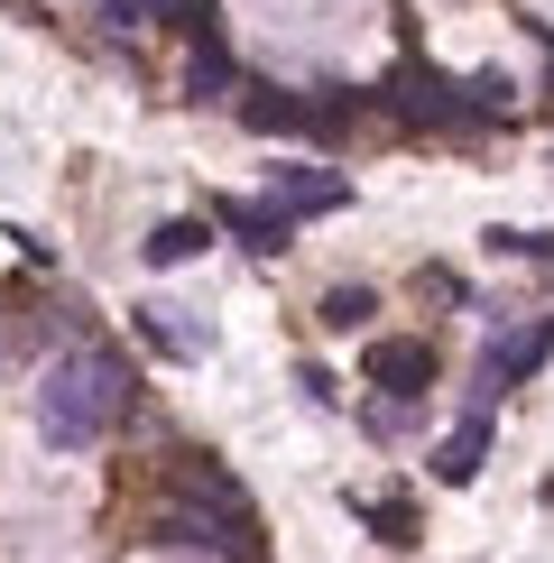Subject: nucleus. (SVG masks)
<instances>
[{
  "label": "nucleus",
  "instance_id": "obj_1",
  "mask_svg": "<svg viewBox=\"0 0 554 563\" xmlns=\"http://www.w3.org/2000/svg\"><path fill=\"white\" fill-rule=\"evenodd\" d=\"M130 397H138V369L121 361V351L75 342L56 369H46V388H37V434L56 443V453H84V443H102L130 416Z\"/></svg>",
  "mask_w": 554,
  "mask_h": 563
},
{
  "label": "nucleus",
  "instance_id": "obj_2",
  "mask_svg": "<svg viewBox=\"0 0 554 563\" xmlns=\"http://www.w3.org/2000/svg\"><path fill=\"white\" fill-rule=\"evenodd\" d=\"M369 111H388V121H407V130H472L480 111H472V84H453V75H434V65H388L379 84H369Z\"/></svg>",
  "mask_w": 554,
  "mask_h": 563
},
{
  "label": "nucleus",
  "instance_id": "obj_3",
  "mask_svg": "<svg viewBox=\"0 0 554 563\" xmlns=\"http://www.w3.org/2000/svg\"><path fill=\"white\" fill-rule=\"evenodd\" d=\"M241 121L259 130V139H342L352 92H277V84H250L241 92Z\"/></svg>",
  "mask_w": 554,
  "mask_h": 563
},
{
  "label": "nucleus",
  "instance_id": "obj_4",
  "mask_svg": "<svg viewBox=\"0 0 554 563\" xmlns=\"http://www.w3.org/2000/svg\"><path fill=\"white\" fill-rule=\"evenodd\" d=\"M545 351H554V323H518V333H490V361H480V388H472V407L490 416L499 407V388L508 379H527V369H545Z\"/></svg>",
  "mask_w": 554,
  "mask_h": 563
},
{
  "label": "nucleus",
  "instance_id": "obj_5",
  "mask_svg": "<svg viewBox=\"0 0 554 563\" xmlns=\"http://www.w3.org/2000/svg\"><path fill=\"white\" fill-rule=\"evenodd\" d=\"M167 499H185V508H213V518H250L241 481H231L213 453H176V462H167Z\"/></svg>",
  "mask_w": 554,
  "mask_h": 563
},
{
  "label": "nucleus",
  "instance_id": "obj_6",
  "mask_svg": "<svg viewBox=\"0 0 554 563\" xmlns=\"http://www.w3.org/2000/svg\"><path fill=\"white\" fill-rule=\"evenodd\" d=\"M268 203H277L287 222L342 213V203H352V176H333V167H277V176H268Z\"/></svg>",
  "mask_w": 554,
  "mask_h": 563
},
{
  "label": "nucleus",
  "instance_id": "obj_7",
  "mask_svg": "<svg viewBox=\"0 0 554 563\" xmlns=\"http://www.w3.org/2000/svg\"><path fill=\"white\" fill-rule=\"evenodd\" d=\"M185 37H195V56H185V92H195V102H222L231 84V46L213 37V10H185Z\"/></svg>",
  "mask_w": 554,
  "mask_h": 563
},
{
  "label": "nucleus",
  "instance_id": "obj_8",
  "mask_svg": "<svg viewBox=\"0 0 554 563\" xmlns=\"http://www.w3.org/2000/svg\"><path fill=\"white\" fill-rule=\"evenodd\" d=\"M369 388H388V397H425L434 388V342H369Z\"/></svg>",
  "mask_w": 554,
  "mask_h": 563
},
{
  "label": "nucleus",
  "instance_id": "obj_9",
  "mask_svg": "<svg viewBox=\"0 0 554 563\" xmlns=\"http://www.w3.org/2000/svg\"><path fill=\"white\" fill-rule=\"evenodd\" d=\"M480 462H490V416L472 407L444 443H434V481H444V489H462V481H480Z\"/></svg>",
  "mask_w": 554,
  "mask_h": 563
},
{
  "label": "nucleus",
  "instance_id": "obj_10",
  "mask_svg": "<svg viewBox=\"0 0 554 563\" xmlns=\"http://www.w3.org/2000/svg\"><path fill=\"white\" fill-rule=\"evenodd\" d=\"M213 222L231 231V241H250L259 260H268V250H287V241H296V222L277 213V203H213Z\"/></svg>",
  "mask_w": 554,
  "mask_h": 563
},
{
  "label": "nucleus",
  "instance_id": "obj_11",
  "mask_svg": "<svg viewBox=\"0 0 554 563\" xmlns=\"http://www.w3.org/2000/svg\"><path fill=\"white\" fill-rule=\"evenodd\" d=\"M203 241H213V222L176 213V222H157L148 241H138V260H148V268H185V260H203Z\"/></svg>",
  "mask_w": 554,
  "mask_h": 563
},
{
  "label": "nucleus",
  "instance_id": "obj_12",
  "mask_svg": "<svg viewBox=\"0 0 554 563\" xmlns=\"http://www.w3.org/2000/svg\"><path fill=\"white\" fill-rule=\"evenodd\" d=\"M138 333H148V351H167V361H203V323H176L167 305H148Z\"/></svg>",
  "mask_w": 554,
  "mask_h": 563
},
{
  "label": "nucleus",
  "instance_id": "obj_13",
  "mask_svg": "<svg viewBox=\"0 0 554 563\" xmlns=\"http://www.w3.org/2000/svg\"><path fill=\"white\" fill-rule=\"evenodd\" d=\"M361 518H369V536H379V545H416V508H407V499H369Z\"/></svg>",
  "mask_w": 554,
  "mask_h": 563
},
{
  "label": "nucleus",
  "instance_id": "obj_14",
  "mask_svg": "<svg viewBox=\"0 0 554 563\" xmlns=\"http://www.w3.org/2000/svg\"><path fill=\"white\" fill-rule=\"evenodd\" d=\"M369 314H379V305H369V287H333V296H323V323H333V333H361Z\"/></svg>",
  "mask_w": 554,
  "mask_h": 563
},
{
  "label": "nucleus",
  "instance_id": "obj_15",
  "mask_svg": "<svg viewBox=\"0 0 554 563\" xmlns=\"http://www.w3.org/2000/svg\"><path fill=\"white\" fill-rule=\"evenodd\" d=\"M361 426L379 434V443H398V434L416 426V407H407V397H379V407H361Z\"/></svg>",
  "mask_w": 554,
  "mask_h": 563
},
{
  "label": "nucleus",
  "instance_id": "obj_16",
  "mask_svg": "<svg viewBox=\"0 0 554 563\" xmlns=\"http://www.w3.org/2000/svg\"><path fill=\"white\" fill-rule=\"evenodd\" d=\"M499 260H554V231H490Z\"/></svg>",
  "mask_w": 554,
  "mask_h": 563
},
{
  "label": "nucleus",
  "instance_id": "obj_17",
  "mask_svg": "<svg viewBox=\"0 0 554 563\" xmlns=\"http://www.w3.org/2000/svg\"><path fill=\"white\" fill-rule=\"evenodd\" d=\"M167 10H176V0H102L111 29H148V19H167Z\"/></svg>",
  "mask_w": 554,
  "mask_h": 563
},
{
  "label": "nucleus",
  "instance_id": "obj_18",
  "mask_svg": "<svg viewBox=\"0 0 554 563\" xmlns=\"http://www.w3.org/2000/svg\"><path fill=\"white\" fill-rule=\"evenodd\" d=\"M296 388H306V407H333V397H342L333 369H296Z\"/></svg>",
  "mask_w": 554,
  "mask_h": 563
}]
</instances>
